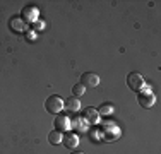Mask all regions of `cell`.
Segmentation results:
<instances>
[{
	"mask_svg": "<svg viewBox=\"0 0 161 154\" xmlns=\"http://www.w3.org/2000/svg\"><path fill=\"white\" fill-rule=\"evenodd\" d=\"M64 108H67L69 111H79L80 101L75 98V96H70L69 99H65V101H64Z\"/></svg>",
	"mask_w": 161,
	"mask_h": 154,
	"instance_id": "8992f818",
	"label": "cell"
},
{
	"mask_svg": "<svg viewBox=\"0 0 161 154\" xmlns=\"http://www.w3.org/2000/svg\"><path fill=\"white\" fill-rule=\"evenodd\" d=\"M139 105L142 108H151L154 105V96L151 92H146V94H139Z\"/></svg>",
	"mask_w": 161,
	"mask_h": 154,
	"instance_id": "52a82bcc",
	"label": "cell"
},
{
	"mask_svg": "<svg viewBox=\"0 0 161 154\" xmlns=\"http://www.w3.org/2000/svg\"><path fill=\"white\" fill-rule=\"evenodd\" d=\"M45 110L48 111V113H60V111L64 110V101L60 96H50V98L45 101Z\"/></svg>",
	"mask_w": 161,
	"mask_h": 154,
	"instance_id": "6da1fadb",
	"label": "cell"
},
{
	"mask_svg": "<svg viewBox=\"0 0 161 154\" xmlns=\"http://www.w3.org/2000/svg\"><path fill=\"white\" fill-rule=\"evenodd\" d=\"M72 154H84V152H72Z\"/></svg>",
	"mask_w": 161,
	"mask_h": 154,
	"instance_id": "4fadbf2b",
	"label": "cell"
},
{
	"mask_svg": "<svg viewBox=\"0 0 161 154\" xmlns=\"http://www.w3.org/2000/svg\"><path fill=\"white\" fill-rule=\"evenodd\" d=\"M80 84L84 87H96L99 84V77L94 72H84L82 77H80Z\"/></svg>",
	"mask_w": 161,
	"mask_h": 154,
	"instance_id": "3957f363",
	"label": "cell"
},
{
	"mask_svg": "<svg viewBox=\"0 0 161 154\" xmlns=\"http://www.w3.org/2000/svg\"><path fill=\"white\" fill-rule=\"evenodd\" d=\"M69 129H70V120H69L67 117H64V115L55 117V130L65 132V130H69Z\"/></svg>",
	"mask_w": 161,
	"mask_h": 154,
	"instance_id": "277c9868",
	"label": "cell"
},
{
	"mask_svg": "<svg viewBox=\"0 0 161 154\" xmlns=\"http://www.w3.org/2000/svg\"><path fill=\"white\" fill-rule=\"evenodd\" d=\"M48 142L50 144H58V142H62V134L58 132V130H52V132L48 134Z\"/></svg>",
	"mask_w": 161,
	"mask_h": 154,
	"instance_id": "9c48e42d",
	"label": "cell"
},
{
	"mask_svg": "<svg viewBox=\"0 0 161 154\" xmlns=\"http://www.w3.org/2000/svg\"><path fill=\"white\" fill-rule=\"evenodd\" d=\"M62 142H64V146L67 149H74V147H77V144H79V139L75 134H67L65 137H62Z\"/></svg>",
	"mask_w": 161,
	"mask_h": 154,
	"instance_id": "5b68a950",
	"label": "cell"
},
{
	"mask_svg": "<svg viewBox=\"0 0 161 154\" xmlns=\"http://www.w3.org/2000/svg\"><path fill=\"white\" fill-rule=\"evenodd\" d=\"M10 26H12V28H16L19 33H21V31H24V24H22L19 19H12V21H10Z\"/></svg>",
	"mask_w": 161,
	"mask_h": 154,
	"instance_id": "7c38bea8",
	"label": "cell"
},
{
	"mask_svg": "<svg viewBox=\"0 0 161 154\" xmlns=\"http://www.w3.org/2000/svg\"><path fill=\"white\" fill-rule=\"evenodd\" d=\"M112 111H113V106L110 105V103H103V105L98 108V113L99 115H110Z\"/></svg>",
	"mask_w": 161,
	"mask_h": 154,
	"instance_id": "30bf717a",
	"label": "cell"
},
{
	"mask_svg": "<svg viewBox=\"0 0 161 154\" xmlns=\"http://www.w3.org/2000/svg\"><path fill=\"white\" fill-rule=\"evenodd\" d=\"M84 118L89 123H98V118H99L98 110H94V108H86V110H84Z\"/></svg>",
	"mask_w": 161,
	"mask_h": 154,
	"instance_id": "ba28073f",
	"label": "cell"
},
{
	"mask_svg": "<svg viewBox=\"0 0 161 154\" xmlns=\"http://www.w3.org/2000/svg\"><path fill=\"white\" fill-rule=\"evenodd\" d=\"M84 91H86V87L82 86V84H75L74 87H72V92H74V96L77 98V96H82Z\"/></svg>",
	"mask_w": 161,
	"mask_h": 154,
	"instance_id": "8fae6325",
	"label": "cell"
},
{
	"mask_svg": "<svg viewBox=\"0 0 161 154\" xmlns=\"http://www.w3.org/2000/svg\"><path fill=\"white\" fill-rule=\"evenodd\" d=\"M127 86L130 87L132 91H139L141 87L144 86V80H142V77H141L137 72H130L129 77H127Z\"/></svg>",
	"mask_w": 161,
	"mask_h": 154,
	"instance_id": "7a4b0ae2",
	"label": "cell"
}]
</instances>
